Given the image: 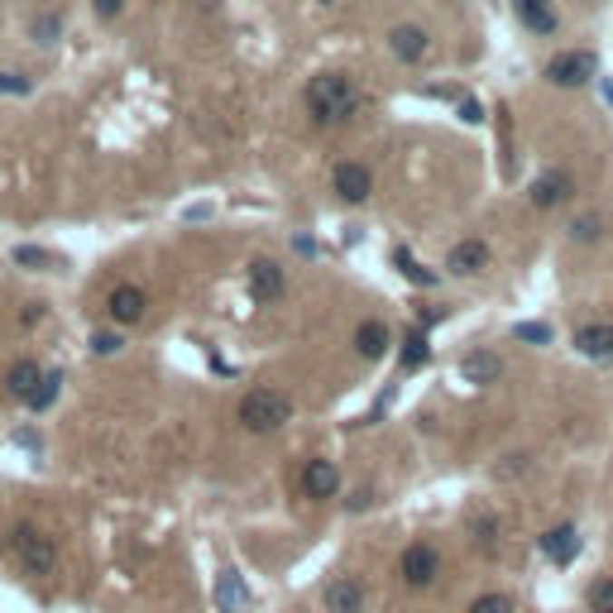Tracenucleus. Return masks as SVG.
<instances>
[{"instance_id":"2f4dec72","label":"nucleus","mask_w":613,"mask_h":613,"mask_svg":"<svg viewBox=\"0 0 613 613\" xmlns=\"http://www.w3.org/2000/svg\"><path fill=\"white\" fill-rule=\"evenodd\" d=\"M92 10L101 15V20H115V15L125 10V0H92Z\"/></svg>"},{"instance_id":"423d86ee","label":"nucleus","mask_w":613,"mask_h":613,"mask_svg":"<svg viewBox=\"0 0 613 613\" xmlns=\"http://www.w3.org/2000/svg\"><path fill=\"white\" fill-rule=\"evenodd\" d=\"M106 312L115 326H140L144 312H149V297H144V287H134V283H121V287H111V297H106Z\"/></svg>"},{"instance_id":"1a4fd4ad","label":"nucleus","mask_w":613,"mask_h":613,"mask_svg":"<svg viewBox=\"0 0 613 613\" xmlns=\"http://www.w3.org/2000/svg\"><path fill=\"white\" fill-rule=\"evenodd\" d=\"M575 192V182H570V173L566 168H551V173H541L532 187H527V197H532V207L537 211H551V207H560Z\"/></svg>"},{"instance_id":"dca6fc26","label":"nucleus","mask_w":613,"mask_h":613,"mask_svg":"<svg viewBox=\"0 0 613 613\" xmlns=\"http://www.w3.org/2000/svg\"><path fill=\"white\" fill-rule=\"evenodd\" d=\"M460 374H465V384H493L503 374V360L489 350H470L465 360H460Z\"/></svg>"},{"instance_id":"4be33fe9","label":"nucleus","mask_w":613,"mask_h":613,"mask_svg":"<svg viewBox=\"0 0 613 613\" xmlns=\"http://www.w3.org/2000/svg\"><path fill=\"white\" fill-rule=\"evenodd\" d=\"M470 532H474V547H480L484 556H493V551H499V527H493V518H489V513L470 518Z\"/></svg>"},{"instance_id":"f8f14e48","label":"nucleus","mask_w":613,"mask_h":613,"mask_svg":"<svg viewBox=\"0 0 613 613\" xmlns=\"http://www.w3.org/2000/svg\"><path fill=\"white\" fill-rule=\"evenodd\" d=\"M541 551H547V560H556V566H570L575 551H580V532H575V522H556L547 537H541Z\"/></svg>"},{"instance_id":"f257e3e1","label":"nucleus","mask_w":613,"mask_h":613,"mask_svg":"<svg viewBox=\"0 0 613 613\" xmlns=\"http://www.w3.org/2000/svg\"><path fill=\"white\" fill-rule=\"evenodd\" d=\"M302 101H306V111H312V121H321V125H345V121H355V115H360L365 92H360V82L345 77V73H321V77L306 82Z\"/></svg>"},{"instance_id":"7c9ffc66","label":"nucleus","mask_w":613,"mask_h":613,"mask_svg":"<svg viewBox=\"0 0 613 613\" xmlns=\"http://www.w3.org/2000/svg\"><path fill=\"white\" fill-rule=\"evenodd\" d=\"M0 92H5V96L20 92V96H24V92H29V82H24L20 73H0Z\"/></svg>"},{"instance_id":"5701e85b","label":"nucleus","mask_w":613,"mask_h":613,"mask_svg":"<svg viewBox=\"0 0 613 613\" xmlns=\"http://www.w3.org/2000/svg\"><path fill=\"white\" fill-rule=\"evenodd\" d=\"M585 604H589V613H613V575H599L585 589Z\"/></svg>"},{"instance_id":"cd10ccee","label":"nucleus","mask_w":613,"mask_h":613,"mask_svg":"<svg viewBox=\"0 0 613 613\" xmlns=\"http://www.w3.org/2000/svg\"><path fill=\"white\" fill-rule=\"evenodd\" d=\"M513 336L527 340V345H547V340H551V331L541 326V321H522V326H513Z\"/></svg>"},{"instance_id":"20e7f679","label":"nucleus","mask_w":613,"mask_h":613,"mask_svg":"<svg viewBox=\"0 0 613 613\" xmlns=\"http://www.w3.org/2000/svg\"><path fill=\"white\" fill-rule=\"evenodd\" d=\"M441 570H446V556H441V547L427 541V537L407 541L403 556H398V580L407 589H432L441 580Z\"/></svg>"},{"instance_id":"9b49d317","label":"nucleus","mask_w":613,"mask_h":613,"mask_svg":"<svg viewBox=\"0 0 613 613\" xmlns=\"http://www.w3.org/2000/svg\"><path fill=\"white\" fill-rule=\"evenodd\" d=\"M283 287H287V274L274 259H254L249 264V297L254 302H278Z\"/></svg>"},{"instance_id":"c756f323","label":"nucleus","mask_w":613,"mask_h":613,"mask_svg":"<svg viewBox=\"0 0 613 613\" xmlns=\"http://www.w3.org/2000/svg\"><path fill=\"white\" fill-rule=\"evenodd\" d=\"M92 350L96 355H115V350H121V336H115V331H96L92 336Z\"/></svg>"},{"instance_id":"0eeeda50","label":"nucleus","mask_w":613,"mask_h":613,"mask_svg":"<svg viewBox=\"0 0 613 613\" xmlns=\"http://www.w3.org/2000/svg\"><path fill=\"white\" fill-rule=\"evenodd\" d=\"M321 604H326V613H365V585L355 575H336L321 589Z\"/></svg>"},{"instance_id":"7ed1b4c3","label":"nucleus","mask_w":613,"mask_h":613,"mask_svg":"<svg viewBox=\"0 0 613 613\" xmlns=\"http://www.w3.org/2000/svg\"><path fill=\"white\" fill-rule=\"evenodd\" d=\"M287 417H293V398L278 394V388H249V394L240 398V422H245V432H254V436L278 432Z\"/></svg>"},{"instance_id":"bb28decb","label":"nucleus","mask_w":613,"mask_h":613,"mask_svg":"<svg viewBox=\"0 0 613 613\" xmlns=\"http://www.w3.org/2000/svg\"><path fill=\"white\" fill-rule=\"evenodd\" d=\"M604 235V226H599V216H580L570 226V240H580V245H589V240H599Z\"/></svg>"},{"instance_id":"a878e982","label":"nucleus","mask_w":613,"mask_h":613,"mask_svg":"<svg viewBox=\"0 0 613 613\" xmlns=\"http://www.w3.org/2000/svg\"><path fill=\"white\" fill-rule=\"evenodd\" d=\"M427 336H422V331H413V336H407V350H403V369H422V365H427Z\"/></svg>"},{"instance_id":"ddd939ff","label":"nucleus","mask_w":613,"mask_h":613,"mask_svg":"<svg viewBox=\"0 0 613 613\" xmlns=\"http://www.w3.org/2000/svg\"><path fill=\"white\" fill-rule=\"evenodd\" d=\"M575 350L589 360H613V321H594V326L575 331Z\"/></svg>"},{"instance_id":"393cba45","label":"nucleus","mask_w":613,"mask_h":613,"mask_svg":"<svg viewBox=\"0 0 613 613\" xmlns=\"http://www.w3.org/2000/svg\"><path fill=\"white\" fill-rule=\"evenodd\" d=\"M394 264H398V268H403V274L413 278L417 287H432V283H436V274H427V268H422V264H417L407 249H398V254H394Z\"/></svg>"},{"instance_id":"6e6552de","label":"nucleus","mask_w":613,"mask_h":613,"mask_svg":"<svg viewBox=\"0 0 613 613\" xmlns=\"http://www.w3.org/2000/svg\"><path fill=\"white\" fill-rule=\"evenodd\" d=\"M336 489H340V465L326 455H316V460H306V470H302V493L306 499H336Z\"/></svg>"},{"instance_id":"a211bd4d","label":"nucleus","mask_w":613,"mask_h":613,"mask_svg":"<svg viewBox=\"0 0 613 613\" xmlns=\"http://www.w3.org/2000/svg\"><path fill=\"white\" fill-rule=\"evenodd\" d=\"M518 5V20L532 29V34H556V10H551V0H513Z\"/></svg>"},{"instance_id":"4468645a","label":"nucleus","mask_w":613,"mask_h":613,"mask_svg":"<svg viewBox=\"0 0 613 613\" xmlns=\"http://www.w3.org/2000/svg\"><path fill=\"white\" fill-rule=\"evenodd\" d=\"M388 48H394L403 63H417V58H427L432 39H427V29H422V24H398L394 34H388Z\"/></svg>"},{"instance_id":"c85d7f7f","label":"nucleus","mask_w":613,"mask_h":613,"mask_svg":"<svg viewBox=\"0 0 613 613\" xmlns=\"http://www.w3.org/2000/svg\"><path fill=\"white\" fill-rule=\"evenodd\" d=\"M58 29H63L58 15H44V20L34 24V39H39V44H54V39H58Z\"/></svg>"},{"instance_id":"b1692460","label":"nucleus","mask_w":613,"mask_h":613,"mask_svg":"<svg viewBox=\"0 0 613 613\" xmlns=\"http://www.w3.org/2000/svg\"><path fill=\"white\" fill-rule=\"evenodd\" d=\"M15 264H24V268H58L63 259H58V254H48V249L20 245V249H15Z\"/></svg>"},{"instance_id":"f3484780","label":"nucleus","mask_w":613,"mask_h":613,"mask_svg":"<svg viewBox=\"0 0 613 613\" xmlns=\"http://www.w3.org/2000/svg\"><path fill=\"white\" fill-rule=\"evenodd\" d=\"M39 379H44V369L34 365V360H20V365H10V374H5V394L20 398V403H29L34 388H39Z\"/></svg>"},{"instance_id":"72a5a7b5","label":"nucleus","mask_w":613,"mask_h":613,"mask_svg":"<svg viewBox=\"0 0 613 613\" xmlns=\"http://www.w3.org/2000/svg\"><path fill=\"white\" fill-rule=\"evenodd\" d=\"M0 547H5V541H0Z\"/></svg>"},{"instance_id":"f03ea898","label":"nucleus","mask_w":613,"mask_h":613,"mask_svg":"<svg viewBox=\"0 0 613 613\" xmlns=\"http://www.w3.org/2000/svg\"><path fill=\"white\" fill-rule=\"evenodd\" d=\"M5 547H10V556H15V560H20V570H24V575H34V580H44V575H54V570H58V541L48 537L44 527H34V522L10 527Z\"/></svg>"},{"instance_id":"412c9836","label":"nucleus","mask_w":613,"mask_h":613,"mask_svg":"<svg viewBox=\"0 0 613 613\" xmlns=\"http://www.w3.org/2000/svg\"><path fill=\"white\" fill-rule=\"evenodd\" d=\"M465 613H518V599L503 594V589H489V594H480V599H470Z\"/></svg>"},{"instance_id":"473e14b6","label":"nucleus","mask_w":613,"mask_h":613,"mask_svg":"<svg viewBox=\"0 0 613 613\" xmlns=\"http://www.w3.org/2000/svg\"><path fill=\"white\" fill-rule=\"evenodd\" d=\"M460 121L480 125V121H484V106H480V101H465V106H460Z\"/></svg>"},{"instance_id":"2eb2a0df","label":"nucleus","mask_w":613,"mask_h":613,"mask_svg":"<svg viewBox=\"0 0 613 613\" xmlns=\"http://www.w3.org/2000/svg\"><path fill=\"white\" fill-rule=\"evenodd\" d=\"M484 264H489V245H484V240H460V245L451 249V259H446V268H451L455 278L480 274Z\"/></svg>"},{"instance_id":"9d476101","label":"nucleus","mask_w":613,"mask_h":613,"mask_svg":"<svg viewBox=\"0 0 613 613\" xmlns=\"http://www.w3.org/2000/svg\"><path fill=\"white\" fill-rule=\"evenodd\" d=\"M547 77L556 82V87H585V82L594 77V54H556L547 63Z\"/></svg>"},{"instance_id":"39448f33","label":"nucleus","mask_w":613,"mask_h":613,"mask_svg":"<svg viewBox=\"0 0 613 613\" xmlns=\"http://www.w3.org/2000/svg\"><path fill=\"white\" fill-rule=\"evenodd\" d=\"M331 182H336V197L345 201V207H360V201H369V192H374V178H369V168H365V163H355V159L336 163Z\"/></svg>"},{"instance_id":"6ab92c4d","label":"nucleus","mask_w":613,"mask_h":613,"mask_svg":"<svg viewBox=\"0 0 613 613\" xmlns=\"http://www.w3.org/2000/svg\"><path fill=\"white\" fill-rule=\"evenodd\" d=\"M355 345H360L365 360H379V355L388 350V326L384 321H365V326L355 331Z\"/></svg>"},{"instance_id":"aec40b11","label":"nucleus","mask_w":613,"mask_h":613,"mask_svg":"<svg viewBox=\"0 0 613 613\" xmlns=\"http://www.w3.org/2000/svg\"><path fill=\"white\" fill-rule=\"evenodd\" d=\"M58 388H63V374H58V369H48L44 379H39V388H34L29 407H34V413H48V407L58 403Z\"/></svg>"}]
</instances>
